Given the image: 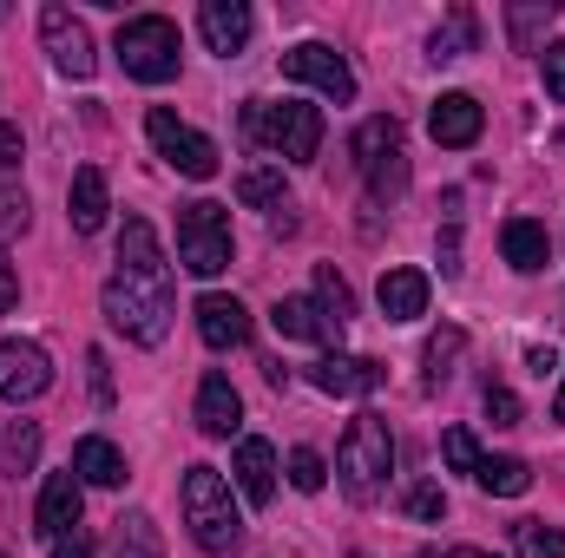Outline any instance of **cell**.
<instances>
[{
    "label": "cell",
    "mask_w": 565,
    "mask_h": 558,
    "mask_svg": "<svg viewBox=\"0 0 565 558\" xmlns=\"http://www.w3.org/2000/svg\"><path fill=\"white\" fill-rule=\"evenodd\" d=\"M106 322L139 348H158L171 329V264L145 217H126L119 230V270L106 277Z\"/></svg>",
    "instance_id": "1"
},
{
    "label": "cell",
    "mask_w": 565,
    "mask_h": 558,
    "mask_svg": "<svg viewBox=\"0 0 565 558\" xmlns=\"http://www.w3.org/2000/svg\"><path fill=\"white\" fill-rule=\"evenodd\" d=\"M184 526L204 552H237L244 546V513L231 506V480L217 466H184Z\"/></svg>",
    "instance_id": "2"
},
{
    "label": "cell",
    "mask_w": 565,
    "mask_h": 558,
    "mask_svg": "<svg viewBox=\"0 0 565 558\" xmlns=\"http://www.w3.org/2000/svg\"><path fill=\"white\" fill-rule=\"evenodd\" d=\"M388 473H395V433H388L382 415H362L335 447V480H342V493L355 506H369V500H382Z\"/></svg>",
    "instance_id": "3"
},
{
    "label": "cell",
    "mask_w": 565,
    "mask_h": 558,
    "mask_svg": "<svg viewBox=\"0 0 565 558\" xmlns=\"http://www.w3.org/2000/svg\"><path fill=\"white\" fill-rule=\"evenodd\" d=\"M113 53H119V66H126L139 86H164V79H178V26H171L164 13H139V20H126L119 40H113Z\"/></svg>",
    "instance_id": "4"
},
{
    "label": "cell",
    "mask_w": 565,
    "mask_h": 558,
    "mask_svg": "<svg viewBox=\"0 0 565 558\" xmlns=\"http://www.w3.org/2000/svg\"><path fill=\"white\" fill-rule=\"evenodd\" d=\"M355 164H362V184L375 204H395L408 191V139L395 119H362L355 132Z\"/></svg>",
    "instance_id": "5"
},
{
    "label": "cell",
    "mask_w": 565,
    "mask_h": 558,
    "mask_svg": "<svg viewBox=\"0 0 565 558\" xmlns=\"http://www.w3.org/2000/svg\"><path fill=\"white\" fill-rule=\"evenodd\" d=\"M178 264H184L191 277L231 270V211H224V204L198 197V204L178 211Z\"/></svg>",
    "instance_id": "6"
},
{
    "label": "cell",
    "mask_w": 565,
    "mask_h": 558,
    "mask_svg": "<svg viewBox=\"0 0 565 558\" xmlns=\"http://www.w3.org/2000/svg\"><path fill=\"white\" fill-rule=\"evenodd\" d=\"M244 132L264 144V151L302 164V158L322 151V112H316V106H296V99H282V106H250V112H244Z\"/></svg>",
    "instance_id": "7"
},
{
    "label": "cell",
    "mask_w": 565,
    "mask_h": 558,
    "mask_svg": "<svg viewBox=\"0 0 565 558\" xmlns=\"http://www.w3.org/2000/svg\"><path fill=\"white\" fill-rule=\"evenodd\" d=\"M145 132H151V144H158V158H164L171 171H184V178H211V171H217V144L204 139V132H191V126H184L178 112L151 106Z\"/></svg>",
    "instance_id": "8"
},
{
    "label": "cell",
    "mask_w": 565,
    "mask_h": 558,
    "mask_svg": "<svg viewBox=\"0 0 565 558\" xmlns=\"http://www.w3.org/2000/svg\"><path fill=\"white\" fill-rule=\"evenodd\" d=\"M282 79H302V86H316V93L335 99V106L355 99V73H349V60H342L335 46H322V40L289 46V53H282Z\"/></svg>",
    "instance_id": "9"
},
{
    "label": "cell",
    "mask_w": 565,
    "mask_h": 558,
    "mask_svg": "<svg viewBox=\"0 0 565 558\" xmlns=\"http://www.w3.org/2000/svg\"><path fill=\"white\" fill-rule=\"evenodd\" d=\"M40 40H46L53 66H60L66 79H93V73H99L93 33H86V20H73V7H46V13H40Z\"/></svg>",
    "instance_id": "10"
},
{
    "label": "cell",
    "mask_w": 565,
    "mask_h": 558,
    "mask_svg": "<svg viewBox=\"0 0 565 558\" xmlns=\"http://www.w3.org/2000/svg\"><path fill=\"white\" fill-rule=\"evenodd\" d=\"M53 388V362L40 342H0V401H40Z\"/></svg>",
    "instance_id": "11"
},
{
    "label": "cell",
    "mask_w": 565,
    "mask_h": 558,
    "mask_svg": "<svg viewBox=\"0 0 565 558\" xmlns=\"http://www.w3.org/2000/svg\"><path fill=\"white\" fill-rule=\"evenodd\" d=\"M309 382L322 395H335V401H355V395H375L382 388V362H369V355H322L309 368Z\"/></svg>",
    "instance_id": "12"
},
{
    "label": "cell",
    "mask_w": 565,
    "mask_h": 558,
    "mask_svg": "<svg viewBox=\"0 0 565 558\" xmlns=\"http://www.w3.org/2000/svg\"><path fill=\"white\" fill-rule=\"evenodd\" d=\"M480 126H487V112H480L473 93H440L434 112H427V132H434V144H447V151H467V144L480 139Z\"/></svg>",
    "instance_id": "13"
},
{
    "label": "cell",
    "mask_w": 565,
    "mask_h": 558,
    "mask_svg": "<svg viewBox=\"0 0 565 558\" xmlns=\"http://www.w3.org/2000/svg\"><path fill=\"white\" fill-rule=\"evenodd\" d=\"M198 335L211 342V348H244L250 342V309L237 302V296H198Z\"/></svg>",
    "instance_id": "14"
},
{
    "label": "cell",
    "mask_w": 565,
    "mask_h": 558,
    "mask_svg": "<svg viewBox=\"0 0 565 558\" xmlns=\"http://www.w3.org/2000/svg\"><path fill=\"white\" fill-rule=\"evenodd\" d=\"M231 473H237V493L250 500V506H270L277 500V447L270 440H237V460H231Z\"/></svg>",
    "instance_id": "15"
},
{
    "label": "cell",
    "mask_w": 565,
    "mask_h": 558,
    "mask_svg": "<svg viewBox=\"0 0 565 558\" xmlns=\"http://www.w3.org/2000/svg\"><path fill=\"white\" fill-rule=\"evenodd\" d=\"M270 322H277L282 342H342V322L322 315L316 296H282L277 309H270Z\"/></svg>",
    "instance_id": "16"
},
{
    "label": "cell",
    "mask_w": 565,
    "mask_h": 558,
    "mask_svg": "<svg viewBox=\"0 0 565 558\" xmlns=\"http://www.w3.org/2000/svg\"><path fill=\"white\" fill-rule=\"evenodd\" d=\"M198 26H204V40H211V53H244V40H250V26H257V13L244 7V0H204L198 7Z\"/></svg>",
    "instance_id": "17"
},
{
    "label": "cell",
    "mask_w": 565,
    "mask_h": 558,
    "mask_svg": "<svg viewBox=\"0 0 565 558\" xmlns=\"http://www.w3.org/2000/svg\"><path fill=\"white\" fill-rule=\"evenodd\" d=\"M79 506H86V493H79V473L66 466V473H53L46 486H40V539H60V533H73L79 526Z\"/></svg>",
    "instance_id": "18"
},
{
    "label": "cell",
    "mask_w": 565,
    "mask_h": 558,
    "mask_svg": "<svg viewBox=\"0 0 565 558\" xmlns=\"http://www.w3.org/2000/svg\"><path fill=\"white\" fill-rule=\"evenodd\" d=\"M198 427H204L211 440H231V433L244 427V401H237L231 375H204V382H198Z\"/></svg>",
    "instance_id": "19"
},
{
    "label": "cell",
    "mask_w": 565,
    "mask_h": 558,
    "mask_svg": "<svg viewBox=\"0 0 565 558\" xmlns=\"http://www.w3.org/2000/svg\"><path fill=\"white\" fill-rule=\"evenodd\" d=\"M106 171L99 164H79L73 171V191H66V217H73V230L79 237H93V230H106Z\"/></svg>",
    "instance_id": "20"
},
{
    "label": "cell",
    "mask_w": 565,
    "mask_h": 558,
    "mask_svg": "<svg viewBox=\"0 0 565 558\" xmlns=\"http://www.w3.org/2000/svg\"><path fill=\"white\" fill-rule=\"evenodd\" d=\"M73 473H79V486H119V480H126V453H119L106 433H86V440L73 447Z\"/></svg>",
    "instance_id": "21"
},
{
    "label": "cell",
    "mask_w": 565,
    "mask_h": 558,
    "mask_svg": "<svg viewBox=\"0 0 565 558\" xmlns=\"http://www.w3.org/2000/svg\"><path fill=\"white\" fill-rule=\"evenodd\" d=\"M500 250H507V264L513 270H546V257H553V244H546V224H533V217H513L507 230H500Z\"/></svg>",
    "instance_id": "22"
},
{
    "label": "cell",
    "mask_w": 565,
    "mask_h": 558,
    "mask_svg": "<svg viewBox=\"0 0 565 558\" xmlns=\"http://www.w3.org/2000/svg\"><path fill=\"white\" fill-rule=\"evenodd\" d=\"M375 296H382V315H388V322H415V315H427V277L422 270H388Z\"/></svg>",
    "instance_id": "23"
},
{
    "label": "cell",
    "mask_w": 565,
    "mask_h": 558,
    "mask_svg": "<svg viewBox=\"0 0 565 558\" xmlns=\"http://www.w3.org/2000/svg\"><path fill=\"white\" fill-rule=\"evenodd\" d=\"M40 460V427L33 420H7V433H0V473H26Z\"/></svg>",
    "instance_id": "24"
},
{
    "label": "cell",
    "mask_w": 565,
    "mask_h": 558,
    "mask_svg": "<svg viewBox=\"0 0 565 558\" xmlns=\"http://www.w3.org/2000/svg\"><path fill=\"white\" fill-rule=\"evenodd\" d=\"M460 348H467V335H460V329H454V322H447V329H440V335H434V342H427V388H447V382H454V362H460Z\"/></svg>",
    "instance_id": "25"
},
{
    "label": "cell",
    "mask_w": 565,
    "mask_h": 558,
    "mask_svg": "<svg viewBox=\"0 0 565 558\" xmlns=\"http://www.w3.org/2000/svg\"><path fill=\"white\" fill-rule=\"evenodd\" d=\"M473 480H480L487 493H500V500H520V493L533 486V473H526V460H493V453L480 460V473H473Z\"/></svg>",
    "instance_id": "26"
},
{
    "label": "cell",
    "mask_w": 565,
    "mask_h": 558,
    "mask_svg": "<svg viewBox=\"0 0 565 558\" xmlns=\"http://www.w3.org/2000/svg\"><path fill=\"white\" fill-rule=\"evenodd\" d=\"M237 197H244L250 211H282V171L277 164H250V171L237 178Z\"/></svg>",
    "instance_id": "27"
},
{
    "label": "cell",
    "mask_w": 565,
    "mask_h": 558,
    "mask_svg": "<svg viewBox=\"0 0 565 558\" xmlns=\"http://www.w3.org/2000/svg\"><path fill=\"white\" fill-rule=\"evenodd\" d=\"M513 558H565V533H559V526L526 519V526L513 533Z\"/></svg>",
    "instance_id": "28"
},
{
    "label": "cell",
    "mask_w": 565,
    "mask_h": 558,
    "mask_svg": "<svg viewBox=\"0 0 565 558\" xmlns=\"http://www.w3.org/2000/svg\"><path fill=\"white\" fill-rule=\"evenodd\" d=\"M119 558H164V546H158V526H151L145 513L119 519Z\"/></svg>",
    "instance_id": "29"
},
{
    "label": "cell",
    "mask_w": 565,
    "mask_h": 558,
    "mask_svg": "<svg viewBox=\"0 0 565 558\" xmlns=\"http://www.w3.org/2000/svg\"><path fill=\"white\" fill-rule=\"evenodd\" d=\"M473 33H480V26H473V13L460 7V13H454L440 33H434V46H427V53H434V60H460V53L473 46Z\"/></svg>",
    "instance_id": "30"
},
{
    "label": "cell",
    "mask_w": 565,
    "mask_h": 558,
    "mask_svg": "<svg viewBox=\"0 0 565 558\" xmlns=\"http://www.w3.org/2000/svg\"><path fill=\"white\" fill-rule=\"evenodd\" d=\"M316 309H322V315H335V322H349V309H355V296H349V282L335 277L329 264L316 270Z\"/></svg>",
    "instance_id": "31"
},
{
    "label": "cell",
    "mask_w": 565,
    "mask_h": 558,
    "mask_svg": "<svg viewBox=\"0 0 565 558\" xmlns=\"http://www.w3.org/2000/svg\"><path fill=\"white\" fill-rule=\"evenodd\" d=\"M440 453H447V466H454V473H480V460H487V453L473 447V433H467V427H447V433H440Z\"/></svg>",
    "instance_id": "32"
},
{
    "label": "cell",
    "mask_w": 565,
    "mask_h": 558,
    "mask_svg": "<svg viewBox=\"0 0 565 558\" xmlns=\"http://www.w3.org/2000/svg\"><path fill=\"white\" fill-rule=\"evenodd\" d=\"M322 480H329L322 453H316V447H296V453H289V486H296V493H322Z\"/></svg>",
    "instance_id": "33"
},
{
    "label": "cell",
    "mask_w": 565,
    "mask_h": 558,
    "mask_svg": "<svg viewBox=\"0 0 565 558\" xmlns=\"http://www.w3.org/2000/svg\"><path fill=\"white\" fill-rule=\"evenodd\" d=\"M402 513H408V519H427V526H434V519L447 513V493H440L434 480H415V486L402 493Z\"/></svg>",
    "instance_id": "34"
},
{
    "label": "cell",
    "mask_w": 565,
    "mask_h": 558,
    "mask_svg": "<svg viewBox=\"0 0 565 558\" xmlns=\"http://www.w3.org/2000/svg\"><path fill=\"white\" fill-rule=\"evenodd\" d=\"M20 158H26L20 126H7V119H0V191H7V184H20Z\"/></svg>",
    "instance_id": "35"
},
{
    "label": "cell",
    "mask_w": 565,
    "mask_h": 558,
    "mask_svg": "<svg viewBox=\"0 0 565 558\" xmlns=\"http://www.w3.org/2000/svg\"><path fill=\"white\" fill-rule=\"evenodd\" d=\"M480 408H487L493 427H520V401H513V388H487V395H480Z\"/></svg>",
    "instance_id": "36"
},
{
    "label": "cell",
    "mask_w": 565,
    "mask_h": 558,
    "mask_svg": "<svg viewBox=\"0 0 565 558\" xmlns=\"http://www.w3.org/2000/svg\"><path fill=\"white\" fill-rule=\"evenodd\" d=\"M13 230H26V191L20 184L0 191V237H13Z\"/></svg>",
    "instance_id": "37"
},
{
    "label": "cell",
    "mask_w": 565,
    "mask_h": 558,
    "mask_svg": "<svg viewBox=\"0 0 565 558\" xmlns=\"http://www.w3.org/2000/svg\"><path fill=\"white\" fill-rule=\"evenodd\" d=\"M540 66H546V93L565 106V40H553V46L540 53Z\"/></svg>",
    "instance_id": "38"
},
{
    "label": "cell",
    "mask_w": 565,
    "mask_h": 558,
    "mask_svg": "<svg viewBox=\"0 0 565 558\" xmlns=\"http://www.w3.org/2000/svg\"><path fill=\"white\" fill-rule=\"evenodd\" d=\"M53 558H93V539L73 526V533H60V539H53Z\"/></svg>",
    "instance_id": "39"
},
{
    "label": "cell",
    "mask_w": 565,
    "mask_h": 558,
    "mask_svg": "<svg viewBox=\"0 0 565 558\" xmlns=\"http://www.w3.org/2000/svg\"><path fill=\"white\" fill-rule=\"evenodd\" d=\"M507 26H513V40H533V26H540V7H513V13H507Z\"/></svg>",
    "instance_id": "40"
},
{
    "label": "cell",
    "mask_w": 565,
    "mask_h": 558,
    "mask_svg": "<svg viewBox=\"0 0 565 558\" xmlns=\"http://www.w3.org/2000/svg\"><path fill=\"white\" fill-rule=\"evenodd\" d=\"M86 368H93V395H99V401H113V375H106V355H99V348L86 355Z\"/></svg>",
    "instance_id": "41"
},
{
    "label": "cell",
    "mask_w": 565,
    "mask_h": 558,
    "mask_svg": "<svg viewBox=\"0 0 565 558\" xmlns=\"http://www.w3.org/2000/svg\"><path fill=\"white\" fill-rule=\"evenodd\" d=\"M13 296H20V277H13V264H7V250H0V315L13 309Z\"/></svg>",
    "instance_id": "42"
},
{
    "label": "cell",
    "mask_w": 565,
    "mask_h": 558,
    "mask_svg": "<svg viewBox=\"0 0 565 558\" xmlns=\"http://www.w3.org/2000/svg\"><path fill=\"white\" fill-rule=\"evenodd\" d=\"M526 368H533V375H540V382H546V375H553V368H559V355H553V348H526Z\"/></svg>",
    "instance_id": "43"
},
{
    "label": "cell",
    "mask_w": 565,
    "mask_h": 558,
    "mask_svg": "<svg viewBox=\"0 0 565 558\" xmlns=\"http://www.w3.org/2000/svg\"><path fill=\"white\" fill-rule=\"evenodd\" d=\"M447 558H493V552H480V546H454Z\"/></svg>",
    "instance_id": "44"
},
{
    "label": "cell",
    "mask_w": 565,
    "mask_h": 558,
    "mask_svg": "<svg viewBox=\"0 0 565 558\" xmlns=\"http://www.w3.org/2000/svg\"><path fill=\"white\" fill-rule=\"evenodd\" d=\"M553 420H565V382H559V401H553Z\"/></svg>",
    "instance_id": "45"
},
{
    "label": "cell",
    "mask_w": 565,
    "mask_h": 558,
    "mask_svg": "<svg viewBox=\"0 0 565 558\" xmlns=\"http://www.w3.org/2000/svg\"><path fill=\"white\" fill-rule=\"evenodd\" d=\"M415 558H434V552H415Z\"/></svg>",
    "instance_id": "46"
},
{
    "label": "cell",
    "mask_w": 565,
    "mask_h": 558,
    "mask_svg": "<svg viewBox=\"0 0 565 558\" xmlns=\"http://www.w3.org/2000/svg\"><path fill=\"white\" fill-rule=\"evenodd\" d=\"M559 144H565V132H559Z\"/></svg>",
    "instance_id": "47"
},
{
    "label": "cell",
    "mask_w": 565,
    "mask_h": 558,
    "mask_svg": "<svg viewBox=\"0 0 565 558\" xmlns=\"http://www.w3.org/2000/svg\"><path fill=\"white\" fill-rule=\"evenodd\" d=\"M0 558H7V552H0Z\"/></svg>",
    "instance_id": "48"
}]
</instances>
